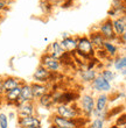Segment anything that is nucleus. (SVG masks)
Segmentation results:
<instances>
[{"label":"nucleus","instance_id":"obj_1","mask_svg":"<svg viewBox=\"0 0 126 128\" xmlns=\"http://www.w3.org/2000/svg\"><path fill=\"white\" fill-rule=\"evenodd\" d=\"M76 38H77V46H76L75 57L85 62L95 57L96 50L92 47L89 37L86 35H76Z\"/></svg>","mask_w":126,"mask_h":128},{"label":"nucleus","instance_id":"obj_2","mask_svg":"<svg viewBox=\"0 0 126 128\" xmlns=\"http://www.w3.org/2000/svg\"><path fill=\"white\" fill-rule=\"evenodd\" d=\"M90 120L84 116L75 120H70V119H64L58 116L57 114H51L50 116V125H54L58 128H79V127H86Z\"/></svg>","mask_w":126,"mask_h":128},{"label":"nucleus","instance_id":"obj_3","mask_svg":"<svg viewBox=\"0 0 126 128\" xmlns=\"http://www.w3.org/2000/svg\"><path fill=\"white\" fill-rule=\"evenodd\" d=\"M54 113L57 114L58 116L64 119H70V120H75V119L82 118L83 114L81 110H79L77 102L75 104H57L54 107Z\"/></svg>","mask_w":126,"mask_h":128},{"label":"nucleus","instance_id":"obj_4","mask_svg":"<svg viewBox=\"0 0 126 128\" xmlns=\"http://www.w3.org/2000/svg\"><path fill=\"white\" fill-rule=\"evenodd\" d=\"M77 105L82 112L83 116L90 120L92 118V113L95 111V96H93V93L92 92H84L82 94H79Z\"/></svg>","mask_w":126,"mask_h":128},{"label":"nucleus","instance_id":"obj_5","mask_svg":"<svg viewBox=\"0 0 126 128\" xmlns=\"http://www.w3.org/2000/svg\"><path fill=\"white\" fill-rule=\"evenodd\" d=\"M58 74H51L47 69H44L39 64L33 74V80L35 83H42V84H49L51 85L54 82H56Z\"/></svg>","mask_w":126,"mask_h":128},{"label":"nucleus","instance_id":"obj_6","mask_svg":"<svg viewBox=\"0 0 126 128\" xmlns=\"http://www.w3.org/2000/svg\"><path fill=\"white\" fill-rule=\"evenodd\" d=\"M40 65L43 66L44 69H47L51 74H60L61 70L63 69V65L58 60L51 57L49 54L43 52L40 57Z\"/></svg>","mask_w":126,"mask_h":128},{"label":"nucleus","instance_id":"obj_7","mask_svg":"<svg viewBox=\"0 0 126 128\" xmlns=\"http://www.w3.org/2000/svg\"><path fill=\"white\" fill-rule=\"evenodd\" d=\"M97 27V30L102 34V36L104 37L105 41H112V42H116V34L113 32L112 28V19L110 18H105L104 20L98 24L96 26Z\"/></svg>","mask_w":126,"mask_h":128},{"label":"nucleus","instance_id":"obj_8","mask_svg":"<svg viewBox=\"0 0 126 128\" xmlns=\"http://www.w3.org/2000/svg\"><path fill=\"white\" fill-rule=\"evenodd\" d=\"M14 107H15V113H17L18 118L31 116V115L36 114V102H35V101L18 102Z\"/></svg>","mask_w":126,"mask_h":128},{"label":"nucleus","instance_id":"obj_9","mask_svg":"<svg viewBox=\"0 0 126 128\" xmlns=\"http://www.w3.org/2000/svg\"><path fill=\"white\" fill-rule=\"evenodd\" d=\"M90 88L92 92L96 93H110L112 91V84L106 82L102 76L97 74L96 78L90 83Z\"/></svg>","mask_w":126,"mask_h":128},{"label":"nucleus","instance_id":"obj_10","mask_svg":"<svg viewBox=\"0 0 126 128\" xmlns=\"http://www.w3.org/2000/svg\"><path fill=\"white\" fill-rule=\"evenodd\" d=\"M120 15H126V2L125 0H112L111 7L107 10V18L114 19Z\"/></svg>","mask_w":126,"mask_h":128},{"label":"nucleus","instance_id":"obj_11","mask_svg":"<svg viewBox=\"0 0 126 128\" xmlns=\"http://www.w3.org/2000/svg\"><path fill=\"white\" fill-rule=\"evenodd\" d=\"M24 82L21 78L15 77V76H3V88H4V93L8 91H12L14 88H20L21 85L24 84Z\"/></svg>","mask_w":126,"mask_h":128},{"label":"nucleus","instance_id":"obj_12","mask_svg":"<svg viewBox=\"0 0 126 128\" xmlns=\"http://www.w3.org/2000/svg\"><path fill=\"white\" fill-rule=\"evenodd\" d=\"M44 52L49 54L51 57L56 58V60H58L60 62H61L62 60L65 57V56H67V52L62 49L61 44H60V42H58V41H54V42L49 43V46L47 47V49H46V51H44Z\"/></svg>","mask_w":126,"mask_h":128},{"label":"nucleus","instance_id":"obj_13","mask_svg":"<svg viewBox=\"0 0 126 128\" xmlns=\"http://www.w3.org/2000/svg\"><path fill=\"white\" fill-rule=\"evenodd\" d=\"M58 42H60V44H61L62 49H63L67 54L71 55V56L75 57L76 46H77V38H76V36L69 35V36L64 37V38H61Z\"/></svg>","mask_w":126,"mask_h":128},{"label":"nucleus","instance_id":"obj_14","mask_svg":"<svg viewBox=\"0 0 126 128\" xmlns=\"http://www.w3.org/2000/svg\"><path fill=\"white\" fill-rule=\"evenodd\" d=\"M18 128H29L34 126H41V119L39 115H31V116H24V118H17Z\"/></svg>","mask_w":126,"mask_h":128},{"label":"nucleus","instance_id":"obj_15","mask_svg":"<svg viewBox=\"0 0 126 128\" xmlns=\"http://www.w3.org/2000/svg\"><path fill=\"white\" fill-rule=\"evenodd\" d=\"M77 74H78L79 80L83 84H90L98 74V69H86V68L82 66L77 71Z\"/></svg>","mask_w":126,"mask_h":128},{"label":"nucleus","instance_id":"obj_16","mask_svg":"<svg viewBox=\"0 0 126 128\" xmlns=\"http://www.w3.org/2000/svg\"><path fill=\"white\" fill-rule=\"evenodd\" d=\"M86 36L89 37V40H90V42H91L92 47L95 48V50L102 49V47H103V44H104V42H105V40H104V37L102 36V34L97 30V27L92 28L91 30H90V33H89Z\"/></svg>","mask_w":126,"mask_h":128},{"label":"nucleus","instance_id":"obj_17","mask_svg":"<svg viewBox=\"0 0 126 128\" xmlns=\"http://www.w3.org/2000/svg\"><path fill=\"white\" fill-rule=\"evenodd\" d=\"M31 88H32V92H33V96L35 98V101L38 100L39 98H41L42 96L47 94L51 91L50 85L49 84H42V83H31Z\"/></svg>","mask_w":126,"mask_h":128},{"label":"nucleus","instance_id":"obj_18","mask_svg":"<svg viewBox=\"0 0 126 128\" xmlns=\"http://www.w3.org/2000/svg\"><path fill=\"white\" fill-rule=\"evenodd\" d=\"M21 88V86H20ZM20 88H17L12 90V91L5 92L3 96L4 104L8 105V106H15L19 102V98H20Z\"/></svg>","mask_w":126,"mask_h":128},{"label":"nucleus","instance_id":"obj_19","mask_svg":"<svg viewBox=\"0 0 126 128\" xmlns=\"http://www.w3.org/2000/svg\"><path fill=\"white\" fill-rule=\"evenodd\" d=\"M110 96L109 93H98L95 97V110L96 111H106L109 110Z\"/></svg>","mask_w":126,"mask_h":128},{"label":"nucleus","instance_id":"obj_20","mask_svg":"<svg viewBox=\"0 0 126 128\" xmlns=\"http://www.w3.org/2000/svg\"><path fill=\"white\" fill-rule=\"evenodd\" d=\"M112 28L116 36L126 34V15H120L112 19Z\"/></svg>","mask_w":126,"mask_h":128},{"label":"nucleus","instance_id":"obj_21","mask_svg":"<svg viewBox=\"0 0 126 128\" xmlns=\"http://www.w3.org/2000/svg\"><path fill=\"white\" fill-rule=\"evenodd\" d=\"M25 101H35V98L32 92L31 83H26V82H24V84L21 85L20 98H19V102H25Z\"/></svg>","mask_w":126,"mask_h":128},{"label":"nucleus","instance_id":"obj_22","mask_svg":"<svg viewBox=\"0 0 126 128\" xmlns=\"http://www.w3.org/2000/svg\"><path fill=\"white\" fill-rule=\"evenodd\" d=\"M102 49L105 51V54L109 56V58H114L120 54V47L116 42H112V41H105Z\"/></svg>","mask_w":126,"mask_h":128},{"label":"nucleus","instance_id":"obj_23","mask_svg":"<svg viewBox=\"0 0 126 128\" xmlns=\"http://www.w3.org/2000/svg\"><path fill=\"white\" fill-rule=\"evenodd\" d=\"M35 102H38L39 106L44 108V110H51V108L55 107L54 100H53V96H51V91L49 92V93H47V94L42 96L41 98H39Z\"/></svg>","mask_w":126,"mask_h":128},{"label":"nucleus","instance_id":"obj_24","mask_svg":"<svg viewBox=\"0 0 126 128\" xmlns=\"http://www.w3.org/2000/svg\"><path fill=\"white\" fill-rule=\"evenodd\" d=\"M112 66L116 72H120L121 70L126 69V55L119 54L114 58H112Z\"/></svg>","mask_w":126,"mask_h":128},{"label":"nucleus","instance_id":"obj_25","mask_svg":"<svg viewBox=\"0 0 126 128\" xmlns=\"http://www.w3.org/2000/svg\"><path fill=\"white\" fill-rule=\"evenodd\" d=\"M99 76H102L104 79H105L106 82H109V83H111L112 84V82L113 80H116V78H117V72L116 71H113L111 68H103L102 70L98 72Z\"/></svg>","mask_w":126,"mask_h":128},{"label":"nucleus","instance_id":"obj_26","mask_svg":"<svg viewBox=\"0 0 126 128\" xmlns=\"http://www.w3.org/2000/svg\"><path fill=\"white\" fill-rule=\"evenodd\" d=\"M40 8L42 10V12H43L44 14H50L53 8H54V5H53L49 0H41Z\"/></svg>","mask_w":126,"mask_h":128},{"label":"nucleus","instance_id":"obj_27","mask_svg":"<svg viewBox=\"0 0 126 128\" xmlns=\"http://www.w3.org/2000/svg\"><path fill=\"white\" fill-rule=\"evenodd\" d=\"M86 128H105V121L100 119H92L88 124Z\"/></svg>","mask_w":126,"mask_h":128},{"label":"nucleus","instance_id":"obj_28","mask_svg":"<svg viewBox=\"0 0 126 128\" xmlns=\"http://www.w3.org/2000/svg\"><path fill=\"white\" fill-rule=\"evenodd\" d=\"M124 113V105H121V106H117V107H114V108H112L111 111L109 110V120L111 118H113V116H118V115H120V114H123ZM107 120V121H109Z\"/></svg>","mask_w":126,"mask_h":128},{"label":"nucleus","instance_id":"obj_29","mask_svg":"<svg viewBox=\"0 0 126 128\" xmlns=\"http://www.w3.org/2000/svg\"><path fill=\"white\" fill-rule=\"evenodd\" d=\"M0 128H10V120L4 112H0Z\"/></svg>","mask_w":126,"mask_h":128},{"label":"nucleus","instance_id":"obj_30","mask_svg":"<svg viewBox=\"0 0 126 128\" xmlns=\"http://www.w3.org/2000/svg\"><path fill=\"white\" fill-rule=\"evenodd\" d=\"M11 1L8 0H0V13H7L10 10V5H11Z\"/></svg>","mask_w":126,"mask_h":128},{"label":"nucleus","instance_id":"obj_31","mask_svg":"<svg viewBox=\"0 0 126 128\" xmlns=\"http://www.w3.org/2000/svg\"><path fill=\"white\" fill-rule=\"evenodd\" d=\"M114 125L124 126V127H126V118H125V114H124V113L117 116L116 121H114Z\"/></svg>","mask_w":126,"mask_h":128},{"label":"nucleus","instance_id":"obj_32","mask_svg":"<svg viewBox=\"0 0 126 128\" xmlns=\"http://www.w3.org/2000/svg\"><path fill=\"white\" fill-rule=\"evenodd\" d=\"M116 43L121 48H125L126 46V34H123V35H120V36H117L116 38Z\"/></svg>","mask_w":126,"mask_h":128},{"label":"nucleus","instance_id":"obj_33","mask_svg":"<svg viewBox=\"0 0 126 128\" xmlns=\"http://www.w3.org/2000/svg\"><path fill=\"white\" fill-rule=\"evenodd\" d=\"M7 118H8V120H15V119L18 118L17 116V113H15V111H11L8 112V114H7Z\"/></svg>","mask_w":126,"mask_h":128},{"label":"nucleus","instance_id":"obj_34","mask_svg":"<svg viewBox=\"0 0 126 128\" xmlns=\"http://www.w3.org/2000/svg\"><path fill=\"white\" fill-rule=\"evenodd\" d=\"M4 96V88H3V76H0V98Z\"/></svg>","mask_w":126,"mask_h":128},{"label":"nucleus","instance_id":"obj_35","mask_svg":"<svg viewBox=\"0 0 126 128\" xmlns=\"http://www.w3.org/2000/svg\"><path fill=\"white\" fill-rule=\"evenodd\" d=\"M109 128H126V127H124V126H118V125H114V124H113V125H111Z\"/></svg>","mask_w":126,"mask_h":128},{"label":"nucleus","instance_id":"obj_36","mask_svg":"<svg viewBox=\"0 0 126 128\" xmlns=\"http://www.w3.org/2000/svg\"><path fill=\"white\" fill-rule=\"evenodd\" d=\"M69 35H70V34H68V33H63V34L61 35V38H64V37L69 36Z\"/></svg>","mask_w":126,"mask_h":128},{"label":"nucleus","instance_id":"obj_37","mask_svg":"<svg viewBox=\"0 0 126 128\" xmlns=\"http://www.w3.org/2000/svg\"><path fill=\"white\" fill-rule=\"evenodd\" d=\"M5 19V14H3V13H0V22Z\"/></svg>","mask_w":126,"mask_h":128},{"label":"nucleus","instance_id":"obj_38","mask_svg":"<svg viewBox=\"0 0 126 128\" xmlns=\"http://www.w3.org/2000/svg\"><path fill=\"white\" fill-rule=\"evenodd\" d=\"M29 128H42V126H34V127H29Z\"/></svg>","mask_w":126,"mask_h":128},{"label":"nucleus","instance_id":"obj_39","mask_svg":"<svg viewBox=\"0 0 126 128\" xmlns=\"http://www.w3.org/2000/svg\"><path fill=\"white\" fill-rule=\"evenodd\" d=\"M8 1H11V2H13V1H14V0H8Z\"/></svg>","mask_w":126,"mask_h":128}]
</instances>
